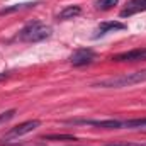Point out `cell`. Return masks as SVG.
<instances>
[{
	"mask_svg": "<svg viewBox=\"0 0 146 146\" xmlns=\"http://www.w3.org/2000/svg\"><path fill=\"white\" fill-rule=\"evenodd\" d=\"M7 78H9V73H7V72L0 73V83H2V82H3V80H7Z\"/></svg>",
	"mask_w": 146,
	"mask_h": 146,
	"instance_id": "9a60e30c",
	"label": "cell"
},
{
	"mask_svg": "<svg viewBox=\"0 0 146 146\" xmlns=\"http://www.w3.org/2000/svg\"><path fill=\"white\" fill-rule=\"evenodd\" d=\"M141 60H146V48L131 49V51L119 53V54L112 56V61H141Z\"/></svg>",
	"mask_w": 146,
	"mask_h": 146,
	"instance_id": "8992f818",
	"label": "cell"
},
{
	"mask_svg": "<svg viewBox=\"0 0 146 146\" xmlns=\"http://www.w3.org/2000/svg\"><path fill=\"white\" fill-rule=\"evenodd\" d=\"M14 114H15V110H14V109L2 112V114H0V124H5L7 121H10V119L14 117Z\"/></svg>",
	"mask_w": 146,
	"mask_h": 146,
	"instance_id": "5bb4252c",
	"label": "cell"
},
{
	"mask_svg": "<svg viewBox=\"0 0 146 146\" xmlns=\"http://www.w3.org/2000/svg\"><path fill=\"white\" fill-rule=\"evenodd\" d=\"M41 139H46V141H78L72 134H44V136H41Z\"/></svg>",
	"mask_w": 146,
	"mask_h": 146,
	"instance_id": "7c38bea8",
	"label": "cell"
},
{
	"mask_svg": "<svg viewBox=\"0 0 146 146\" xmlns=\"http://www.w3.org/2000/svg\"><path fill=\"white\" fill-rule=\"evenodd\" d=\"M143 82H146V70L104 78V80H99V82L92 83V87H99V88H122V87H131V85L143 83Z\"/></svg>",
	"mask_w": 146,
	"mask_h": 146,
	"instance_id": "6da1fadb",
	"label": "cell"
},
{
	"mask_svg": "<svg viewBox=\"0 0 146 146\" xmlns=\"http://www.w3.org/2000/svg\"><path fill=\"white\" fill-rule=\"evenodd\" d=\"M36 5H39V2H22V3H14V5H9V7H3V9H0V15H9V14H15V12L26 10V9L36 7Z\"/></svg>",
	"mask_w": 146,
	"mask_h": 146,
	"instance_id": "9c48e42d",
	"label": "cell"
},
{
	"mask_svg": "<svg viewBox=\"0 0 146 146\" xmlns=\"http://www.w3.org/2000/svg\"><path fill=\"white\" fill-rule=\"evenodd\" d=\"M39 126H41V121H37V119L24 121V122L17 124L15 127H12V129L9 131V134H7V138H21V136H24V134L33 133V131H34V129H37Z\"/></svg>",
	"mask_w": 146,
	"mask_h": 146,
	"instance_id": "5b68a950",
	"label": "cell"
},
{
	"mask_svg": "<svg viewBox=\"0 0 146 146\" xmlns=\"http://www.w3.org/2000/svg\"><path fill=\"white\" fill-rule=\"evenodd\" d=\"M124 29H126V24H122L119 21H106V22H100L99 27L95 29V37L109 34V33H115V31H124Z\"/></svg>",
	"mask_w": 146,
	"mask_h": 146,
	"instance_id": "52a82bcc",
	"label": "cell"
},
{
	"mask_svg": "<svg viewBox=\"0 0 146 146\" xmlns=\"http://www.w3.org/2000/svg\"><path fill=\"white\" fill-rule=\"evenodd\" d=\"M68 124H87V126H95L100 129H121L122 121L119 119H104V121H95V119H70L66 121Z\"/></svg>",
	"mask_w": 146,
	"mask_h": 146,
	"instance_id": "3957f363",
	"label": "cell"
},
{
	"mask_svg": "<svg viewBox=\"0 0 146 146\" xmlns=\"http://www.w3.org/2000/svg\"><path fill=\"white\" fill-rule=\"evenodd\" d=\"M122 127L146 131V119H129V121H122Z\"/></svg>",
	"mask_w": 146,
	"mask_h": 146,
	"instance_id": "8fae6325",
	"label": "cell"
},
{
	"mask_svg": "<svg viewBox=\"0 0 146 146\" xmlns=\"http://www.w3.org/2000/svg\"><path fill=\"white\" fill-rule=\"evenodd\" d=\"M117 2L119 0H97L95 2V7L99 10H110V9H114L117 5Z\"/></svg>",
	"mask_w": 146,
	"mask_h": 146,
	"instance_id": "4fadbf2b",
	"label": "cell"
},
{
	"mask_svg": "<svg viewBox=\"0 0 146 146\" xmlns=\"http://www.w3.org/2000/svg\"><path fill=\"white\" fill-rule=\"evenodd\" d=\"M145 10H146V0H129L126 9L121 10V17H129L133 14L145 12Z\"/></svg>",
	"mask_w": 146,
	"mask_h": 146,
	"instance_id": "ba28073f",
	"label": "cell"
},
{
	"mask_svg": "<svg viewBox=\"0 0 146 146\" xmlns=\"http://www.w3.org/2000/svg\"><path fill=\"white\" fill-rule=\"evenodd\" d=\"M80 14H82V7H80V5H68V7H65V9L58 14V19H60V21H70V19L80 15Z\"/></svg>",
	"mask_w": 146,
	"mask_h": 146,
	"instance_id": "30bf717a",
	"label": "cell"
},
{
	"mask_svg": "<svg viewBox=\"0 0 146 146\" xmlns=\"http://www.w3.org/2000/svg\"><path fill=\"white\" fill-rule=\"evenodd\" d=\"M94 60H95V53L90 48H80L70 56V63L73 66H85L90 65Z\"/></svg>",
	"mask_w": 146,
	"mask_h": 146,
	"instance_id": "277c9868",
	"label": "cell"
},
{
	"mask_svg": "<svg viewBox=\"0 0 146 146\" xmlns=\"http://www.w3.org/2000/svg\"><path fill=\"white\" fill-rule=\"evenodd\" d=\"M53 29L39 21H33L29 24H26L19 34H17V39L22 41V42H39V41H44L51 36Z\"/></svg>",
	"mask_w": 146,
	"mask_h": 146,
	"instance_id": "7a4b0ae2",
	"label": "cell"
}]
</instances>
